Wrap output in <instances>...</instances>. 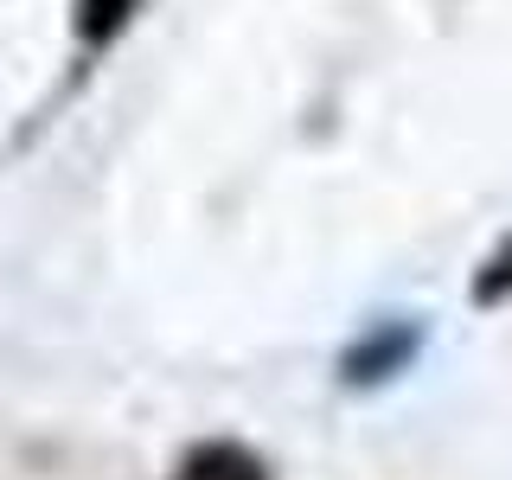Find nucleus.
Returning <instances> with one entry per match:
<instances>
[{"mask_svg":"<svg viewBox=\"0 0 512 480\" xmlns=\"http://www.w3.org/2000/svg\"><path fill=\"white\" fill-rule=\"evenodd\" d=\"M410 346H416V333H410V327L378 333V340H365V346H352V352H346V378H352V384L384 378L391 365H404V359H410Z\"/></svg>","mask_w":512,"mask_h":480,"instance_id":"f257e3e1","label":"nucleus"},{"mask_svg":"<svg viewBox=\"0 0 512 480\" xmlns=\"http://www.w3.org/2000/svg\"><path fill=\"white\" fill-rule=\"evenodd\" d=\"M180 480H263V468L244 455V448H231V442H212V448H192L186 455V468Z\"/></svg>","mask_w":512,"mask_h":480,"instance_id":"f03ea898","label":"nucleus"},{"mask_svg":"<svg viewBox=\"0 0 512 480\" xmlns=\"http://www.w3.org/2000/svg\"><path fill=\"white\" fill-rule=\"evenodd\" d=\"M128 13H135V0H77V26H84V39H109Z\"/></svg>","mask_w":512,"mask_h":480,"instance_id":"7ed1b4c3","label":"nucleus"},{"mask_svg":"<svg viewBox=\"0 0 512 480\" xmlns=\"http://www.w3.org/2000/svg\"><path fill=\"white\" fill-rule=\"evenodd\" d=\"M506 288H512V250L500 256V263H493L487 269V276H480V301H493V295H506Z\"/></svg>","mask_w":512,"mask_h":480,"instance_id":"20e7f679","label":"nucleus"}]
</instances>
